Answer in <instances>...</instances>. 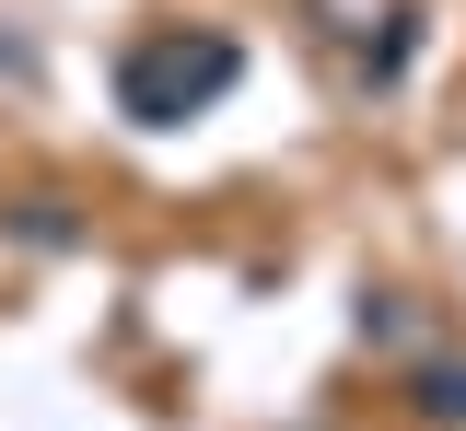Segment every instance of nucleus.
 <instances>
[{
    "instance_id": "obj_1",
    "label": "nucleus",
    "mask_w": 466,
    "mask_h": 431,
    "mask_svg": "<svg viewBox=\"0 0 466 431\" xmlns=\"http://www.w3.org/2000/svg\"><path fill=\"white\" fill-rule=\"evenodd\" d=\"M233 82V47H140V59H128V117H152V128H175L187 117V105H210V94H222Z\"/></svg>"
},
{
    "instance_id": "obj_2",
    "label": "nucleus",
    "mask_w": 466,
    "mask_h": 431,
    "mask_svg": "<svg viewBox=\"0 0 466 431\" xmlns=\"http://www.w3.org/2000/svg\"><path fill=\"white\" fill-rule=\"evenodd\" d=\"M420 408H443V420H466V362H443V373H420Z\"/></svg>"
}]
</instances>
